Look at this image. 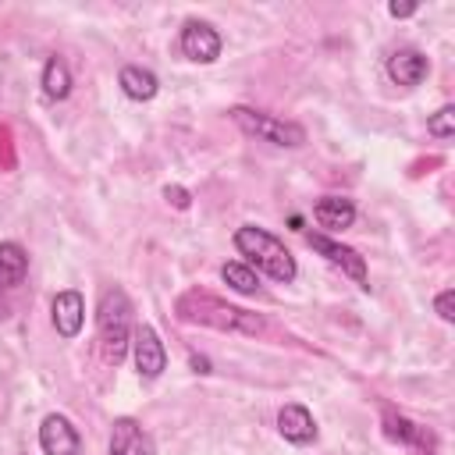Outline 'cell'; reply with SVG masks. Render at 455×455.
Listing matches in <instances>:
<instances>
[{
	"label": "cell",
	"mask_w": 455,
	"mask_h": 455,
	"mask_svg": "<svg viewBox=\"0 0 455 455\" xmlns=\"http://www.w3.org/2000/svg\"><path fill=\"white\" fill-rule=\"evenodd\" d=\"M313 217H316L320 228L341 231V228H348V224L355 220V203L345 199V196H323V199L313 206Z\"/></svg>",
	"instance_id": "obj_12"
},
{
	"label": "cell",
	"mask_w": 455,
	"mask_h": 455,
	"mask_svg": "<svg viewBox=\"0 0 455 455\" xmlns=\"http://www.w3.org/2000/svg\"><path fill=\"white\" fill-rule=\"evenodd\" d=\"M235 249H238L242 256H249V263H252L256 270H263L267 277H274V281H281V284L295 281V256H291V252L284 249V242L274 238L270 231H263V228H256V224H242V228L235 231Z\"/></svg>",
	"instance_id": "obj_1"
},
{
	"label": "cell",
	"mask_w": 455,
	"mask_h": 455,
	"mask_svg": "<svg viewBox=\"0 0 455 455\" xmlns=\"http://www.w3.org/2000/svg\"><path fill=\"white\" fill-rule=\"evenodd\" d=\"M28 274V256L18 242H0V288H18Z\"/></svg>",
	"instance_id": "obj_13"
},
{
	"label": "cell",
	"mask_w": 455,
	"mask_h": 455,
	"mask_svg": "<svg viewBox=\"0 0 455 455\" xmlns=\"http://www.w3.org/2000/svg\"><path fill=\"white\" fill-rule=\"evenodd\" d=\"M306 242H309L316 252H323L331 263H338L348 277H355L359 284L366 281V263H363V256H359L355 249H348V245H341V242H334V238H327V235H316V231H309Z\"/></svg>",
	"instance_id": "obj_8"
},
{
	"label": "cell",
	"mask_w": 455,
	"mask_h": 455,
	"mask_svg": "<svg viewBox=\"0 0 455 455\" xmlns=\"http://www.w3.org/2000/svg\"><path fill=\"white\" fill-rule=\"evenodd\" d=\"M53 327L60 338H75L85 323V299L78 291H57L53 295Z\"/></svg>",
	"instance_id": "obj_10"
},
{
	"label": "cell",
	"mask_w": 455,
	"mask_h": 455,
	"mask_svg": "<svg viewBox=\"0 0 455 455\" xmlns=\"http://www.w3.org/2000/svg\"><path fill=\"white\" fill-rule=\"evenodd\" d=\"M220 277H224V284H231V288H235V291H242V295H252V291L259 288L256 270H252V267H245V263H238V259L224 263V267H220Z\"/></svg>",
	"instance_id": "obj_16"
},
{
	"label": "cell",
	"mask_w": 455,
	"mask_h": 455,
	"mask_svg": "<svg viewBox=\"0 0 455 455\" xmlns=\"http://www.w3.org/2000/svg\"><path fill=\"white\" fill-rule=\"evenodd\" d=\"M434 306H437V316H441V320H455V291H451V288L441 291V295L434 299Z\"/></svg>",
	"instance_id": "obj_18"
},
{
	"label": "cell",
	"mask_w": 455,
	"mask_h": 455,
	"mask_svg": "<svg viewBox=\"0 0 455 455\" xmlns=\"http://www.w3.org/2000/svg\"><path fill=\"white\" fill-rule=\"evenodd\" d=\"M427 57L419 53V50H412V46H402V50H395L391 57H387V75H391V82L395 85H405V89H412V85H419L423 78H427Z\"/></svg>",
	"instance_id": "obj_9"
},
{
	"label": "cell",
	"mask_w": 455,
	"mask_h": 455,
	"mask_svg": "<svg viewBox=\"0 0 455 455\" xmlns=\"http://www.w3.org/2000/svg\"><path fill=\"white\" fill-rule=\"evenodd\" d=\"M96 327H100V348L107 363H121L128 345H132V302L121 288H107L96 309Z\"/></svg>",
	"instance_id": "obj_2"
},
{
	"label": "cell",
	"mask_w": 455,
	"mask_h": 455,
	"mask_svg": "<svg viewBox=\"0 0 455 455\" xmlns=\"http://www.w3.org/2000/svg\"><path fill=\"white\" fill-rule=\"evenodd\" d=\"M117 82H121L124 96H132V100H153L156 89H160L156 75H153L149 68H135V64L121 68V78H117Z\"/></svg>",
	"instance_id": "obj_14"
},
{
	"label": "cell",
	"mask_w": 455,
	"mask_h": 455,
	"mask_svg": "<svg viewBox=\"0 0 455 455\" xmlns=\"http://www.w3.org/2000/svg\"><path fill=\"white\" fill-rule=\"evenodd\" d=\"M43 92L50 100H64L71 92V71H68V64L60 57L46 60V68H43Z\"/></svg>",
	"instance_id": "obj_15"
},
{
	"label": "cell",
	"mask_w": 455,
	"mask_h": 455,
	"mask_svg": "<svg viewBox=\"0 0 455 455\" xmlns=\"http://www.w3.org/2000/svg\"><path fill=\"white\" fill-rule=\"evenodd\" d=\"M178 43H181V53L196 64H213L220 57V36L210 21H185Z\"/></svg>",
	"instance_id": "obj_5"
},
{
	"label": "cell",
	"mask_w": 455,
	"mask_h": 455,
	"mask_svg": "<svg viewBox=\"0 0 455 455\" xmlns=\"http://www.w3.org/2000/svg\"><path fill=\"white\" fill-rule=\"evenodd\" d=\"M231 121L263 139V142H274V146H302L306 142V132L291 121H281V117H270V114H259V110H249V107H231Z\"/></svg>",
	"instance_id": "obj_3"
},
{
	"label": "cell",
	"mask_w": 455,
	"mask_h": 455,
	"mask_svg": "<svg viewBox=\"0 0 455 455\" xmlns=\"http://www.w3.org/2000/svg\"><path fill=\"white\" fill-rule=\"evenodd\" d=\"M387 11H391V14H395V18H409V14H412V11H416V4H391V7H387Z\"/></svg>",
	"instance_id": "obj_19"
},
{
	"label": "cell",
	"mask_w": 455,
	"mask_h": 455,
	"mask_svg": "<svg viewBox=\"0 0 455 455\" xmlns=\"http://www.w3.org/2000/svg\"><path fill=\"white\" fill-rule=\"evenodd\" d=\"M39 448H43V455H78L82 437H78V430L71 427L68 416L50 412L39 427Z\"/></svg>",
	"instance_id": "obj_6"
},
{
	"label": "cell",
	"mask_w": 455,
	"mask_h": 455,
	"mask_svg": "<svg viewBox=\"0 0 455 455\" xmlns=\"http://www.w3.org/2000/svg\"><path fill=\"white\" fill-rule=\"evenodd\" d=\"M110 455H156V444L132 416H121L110 427Z\"/></svg>",
	"instance_id": "obj_7"
},
{
	"label": "cell",
	"mask_w": 455,
	"mask_h": 455,
	"mask_svg": "<svg viewBox=\"0 0 455 455\" xmlns=\"http://www.w3.org/2000/svg\"><path fill=\"white\" fill-rule=\"evenodd\" d=\"M277 430H281V437L291 441V444H309V441L316 437V423H313L309 409L299 405V402H291V405H284V409L277 412Z\"/></svg>",
	"instance_id": "obj_11"
},
{
	"label": "cell",
	"mask_w": 455,
	"mask_h": 455,
	"mask_svg": "<svg viewBox=\"0 0 455 455\" xmlns=\"http://www.w3.org/2000/svg\"><path fill=\"white\" fill-rule=\"evenodd\" d=\"M132 355H135V370H139L146 380L160 377L164 366H167L164 341H160V334H156L149 323H139V327L132 331Z\"/></svg>",
	"instance_id": "obj_4"
},
{
	"label": "cell",
	"mask_w": 455,
	"mask_h": 455,
	"mask_svg": "<svg viewBox=\"0 0 455 455\" xmlns=\"http://www.w3.org/2000/svg\"><path fill=\"white\" fill-rule=\"evenodd\" d=\"M427 132L437 135V139H451V135H455V107H441V110L427 121Z\"/></svg>",
	"instance_id": "obj_17"
}]
</instances>
